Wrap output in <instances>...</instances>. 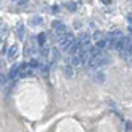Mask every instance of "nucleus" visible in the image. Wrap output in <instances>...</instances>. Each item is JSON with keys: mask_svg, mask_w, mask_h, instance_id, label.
Returning a JSON list of instances; mask_svg holds the SVG:
<instances>
[{"mask_svg": "<svg viewBox=\"0 0 132 132\" xmlns=\"http://www.w3.org/2000/svg\"><path fill=\"white\" fill-rule=\"evenodd\" d=\"M75 42H77V40H75V37H73L70 32H67V34L62 37V38H59V45H61V48H62L64 51H69L72 46H73Z\"/></svg>", "mask_w": 132, "mask_h": 132, "instance_id": "1", "label": "nucleus"}, {"mask_svg": "<svg viewBox=\"0 0 132 132\" xmlns=\"http://www.w3.org/2000/svg\"><path fill=\"white\" fill-rule=\"evenodd\" d=\"M108 59H107V56L105 54H99V56H96V57H89V61H88V65L91 69H99V67H102L103 64H105Z\"/></svg>", "mask_w": 132, "mask_h": 132, "instance_id": "2", "label": "nucleus"}, {"mask_svg": "<svg viewBox=\"0 0 132 132\" xmlns=\"http://www.w3.org/2000/svg\"><path fill=\"white\" fill-rule=\"evenodd\" d=\"M53 30H54L56 37H57V40H59V38H62V37L67 34V27H65L61 21H54L53 22Z\"/></svg>", "mask_w": 132, "mask_h": 132, "instance_id": "3", "label": "nucleus"}, {"mask_svg": "<svg viewBox=\"0 0 132 132\" xmlns=\"http://www.w3.org/2000/svg\"><path fill=\"white\" fill-rule=\"evenodd\" d=\"M32 75V67L30 64H19V78H26V77H30Z\"/></svg>", "mask_w": 132, "mask_h": 132, "instance_id": "4", "label": "nucleus"}, {"mask_svg": "<svg viewBox=\"0 0 132 132\" xmlns=\"http://www.w3.org/2000/svg\"><path fill=\"white\" fill-rule=\"evenodd\" d=\"M18 54H19V46L13 45V46H10V50H8V53H6V59L8 61H14L18 57Z\"/></svg>", "mask_w": 132, "mask_h": 132, "instance_id": "5", "label": "nucleus"}, {"mask_svg": "<svg viewBox=\"0 0 132 132\" xmlns=\"http://www.w3.org/2000/svg\"><path fill=\"white\" fill-rule=\"evenodd\" d=\"M77 42H80L83 46H88V45H89V42H91V35H89L88 32H81V34L78 35Z\"/></svg>", "mask_w": 132, "mask_h": 132, "instance_id": "6", "label": "nucleus"}, {"mask_svg": "<svg viewBox=\"0 0 132 132\" xmlns=\"http://www.w3.org/2000/svg\"><path fill=\"white\" fill-rule=\"evenodd\" d=\"M8 78L10 80H16V78H19V65H13L10 73H8Z\"/></svg>", "mask_w": 132, "mask_h": 132, "instance_id": "7", "label": "nucleus"}, {"mask_svg": "<svg viewBox=\"0 0 132 132\" xmlns=\"http://www.w3.org/2000/svg\"><path fill=\"white\" fill-rule=\"evenodd\" d=\"M42 24H43V19H42L40 16H35V18H32V19H30V26L32 27H38Z\"/></svg>", "mask_w": 132, "mask_h": 132, "instance_id": "8", "label": "nucleus"}, {"mask_svg": "<svg viewBox=\"0 0 132 132\" xmlns=\"http://www.w3.org/2000/svg\"><path fill=\"white\" fill-rule=\"evenodd\" d=\"M108 37H111V38H122V32L121 30H113V32H110L108 34Z\"/></svg>", "mask_w": 132, "mask_h": 132, "instance_id": "9", "label": "nucleus"}, {"mask_svg": "<svg viewBox=\"0 0 132 132\" xmlns=\"http://www.w3.org/2000/svg\"><path fill=\"white\" fill-rule=\"evenodd\" d=\"M81 59H80V56H73V59H72V67H78V65H81Z\"/></svg>", "mask_w": 132, "mask_h": 132, "instance_id": "10", "label": "nucleus"}, {"mask_svg": "<svg viewBox=\"0 0 132 132\" xmlns=\"http://www.w3.org/2000/svg\"><path fill=\"white\" fill-rule=\"evenodd\" d=\"M18 38L19 40L24 38V26L22 24H18Z\"/></svg>", "mask_w": 132, "mask_h": 132, "instance_id": "11", "label": "nucleus"}, {"mask_svg": "<svg viewBox=\"0 0 132 132\" xmlns=\"http://www.w3.org/2000/svg\"><path fill=\"white\" fill-rule=\"evenodd\" d=\"M64 70H65V73H67L70 78H73V69H72V65H65Z\"/></svg>", "mask_w": 132, "mask_h": 132, "instance_id": "12", "label": "nucleus"}, {"mask_svg": "<svg viewBox=\"0 0 132 132\" xmlns=\"http://www.w3.org/2000/svg\"><path fill=\"white\" fill-rule=\"evenodd\" d=\"M102 37H103V34H102V32H99V30L92 34V38H94V40H97V42H99V40H102Z\"/></svg>", "mask_w": 132, "mask_h": 132, "instance_id": "13", "label": "nucleus"}, {"mask_svg": "<svg viewBox=\"0 0 132 132\" xmlns=\"http://www.w3.org/2000/svg\"><path fill=\"white\" fill-rule=\"evenodd\" d=\"M37 40H38V43L43 46V45H45V40H46V38H45V34H40L38 37H37Z\"/></svg>", "mask_w": 132, "mask_h": 132, "instance_id": "14", "label": "nucleus"}, {"mask_svg": "<svg viewBox=\"0 0 132 132\" xmlns=\"http://www.w3.org/2000/svg\"><path fill=\"white\" fill-rule=\"evenodd\" d=\"M29 64H30V67H32V69H35V67H40V62L37 61V59H32Z\"/></svg>", "mask_w": 132, "mask_h": 132, "instance_id": "15", "label": "nucleus"}, {"mask_svg": "<svg viewBox=\"0 0 132 132\" xmlns=\"http://www.w3.org/2000/svg\"><path fill=\"white\" fill-rule=\"evenodd\" d=\"M67 8H69V10H72V11H75V10H77V5H75V3H69Z\"/></svg>", "mask_w": 132, "mask_h": 132, "instance_id": "16", "label": "nucleus"}, {"mask_svg": "<svg viewBox=\"0 0 132 132\" xmlns=\"http://www.w3.org/2000/svg\"><path fill=\"white\" fill-rule=\"evenodd\" d=\"M130 129H132V122L127 121V122H126V130H130Z\"/></svg>", "mask_w": 132, "mask_h": 132, "instance_id": "17", "label": "nucleus"}, {"mask_svg": "<svg viewBox=\"0 0 132 132\" xmlns=\"http://www.w3.org/2000/svg\"><path fill=\"white\" fill-rule=\"evenodd\" d=\"M100 2H102V3H105V5H110V3H111V0H100Z\"/></svg>", "mask_w": 132, "mask_h": 132, "instance_id": "18", "label": "nucleus"}, {"mask_svg": "<svg viewBox=\"0 0 132 132\" xmlns=\"http://www.w3.org/2000/svg\"><path fill=\"white\" fill-rule=\"evenodd\" d=\"M11 2H19V3H24L26 0H11Z\"/></svg>", "mask_w": 132, "mask_h": 132, "instance_id": "19", "label": "nucleus"}, {"mask_svg": "<svg viewBox=\"0 0 132 132\" xmlns=\"http://www.w3.org/2000/svg\"><path fill=\"white\" fill-rule=\"evenodd\" d=\"M130 57H132V46H130Z\"/></svg>", "mask_w": 132, "mask_h": 132, "instance_id": "20", "label": "nucleus"}, {"mask_svg": "<svg viewBox=\"0 0 132 132\" xmlns=\"http://www.w3.org/2000/svg\"><path fill=\"white\" fill-rule=\"evenodd\" d=\"M130 67H132V61H130Z\"/></svg>", "mask_w": 132, "mask_h": 132, "instance_id": "21", "label": "nucleus"}]
</instances>
